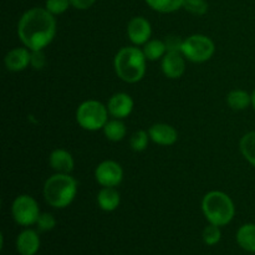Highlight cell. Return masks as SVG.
I'll return each instance as SVG.
<instances>
[{"mask_svg": "<svg viewBox=\"0 0 255 255\" xmlns=\"http://www.w3.org/2000/svg\"><path fill=\"white\" fill-rule=\"evenodd\" d=\"M56 35V20L45 7H32L24 12L17 24V36L25 47L44 50Z\"/></svg>", "mask_w": 255, "mask_h": 255, "instance_id": "1", "label": "cell"}, {"mask_svg": "<svg viewBox=\"0 0 255 255\" xmlns=\"http://www.w3.org/2000/svg\"><path fill=\"white\" fill-rule=\"evenodd\" d=\"M147 59L139 47H122L114 60L115 71L122 81L127 84H136L143 79L146 74Z\"/></svg>", "mask_w": 255, "mask_h": 255, "instance_id": "2", "label": "cell"}, {"mask_svg": "<svg viewBox=\"0 0 255 255\" xmlns=\"http://www.w3.org/2000/svg\"><path fill=\"white\" fill-rule=\"evenodd\" d=\"M77 194V181L70 173H56L46 179L44 197L47 204L54 208H66Z\"/></svg>", "mask_w": 255, "mask_h": 255, "instance_id": "3", "label": "cell"}, {"mask_svg": "<svg viewBox=\"0 0 255 255\" xmlns=\"http://www.w3.org/2000/svg\"><path fill=\"white\" fill-rule=\"evenodd\" d=\"M202 211L209 223L224 227L233 221L236 207L228 194L221 191H212L203 197Z\"/></svg>", "mask_w": 255, "mask_h": 255, "instance_id": "4", "label": "cell"}, {"mask_svg": "<svg viewBox=\"0 0 255 255\" xmlns=\"http://www.w3.org/2000/svg\"><path fill=\"white\" fill-rule=\"evenodd\" d=\"M109 110L97 100L84 101L76 110V121L86 131H99L109 121Z\"/></svg>", "mask_w": 255, "mask_h": 255, "instance_id": "5", "label": "cell"}, {"mask_svg": "<svg viewBox=\"0 0 255 255\" xmlns=\"http://www.w3.org/2000/svg\"><path fill=\"white\" fill-rule=\"evenodd\" d=\"M216 51V45L211 37L202 34H194L184 39L183 46H182V54L189 61L206 62L213 56Z\"/></svg>", "mask_w": 255, "mask_h": 255, "instance_id": "6", "label": "cell"}, {"mask_svg": "<svg viewBox=\"0 0 255 255\" xmlns=\"http://www.w3.org/2000/svg\"><path fill=\"white\" fill-rule=\"evenodd\" d=\"M12 218L19 226L30 227L36 224L40 217V208L35 198L29 194H21L14 199L11 206Z\"/></svg>", "mask_w": 255, "mask_h": 255, "instance_id": "7", "label": "cell"}, {"mask_svg": "<svg viewBox=\"0 0 255 255\" xmlns=\"http://www.w3.org/2000/svg\"><path fill=\"white\" fill-rule=\"evenodd\" d=\"M95 178L102 187H117L124 179V169L117 162L107 159L96 167Z\"/></svg>", "mask_w": 255, "mask_h": 255, "instance_id": "8", "label": "cell"}, {"mask_svg": "<svg viewBox=\"0 0 255 255\" xmlns=\"http://www.w3.org/2000/svg\"><path fill=\"white\" fill-rule=\"evenodd\" d=\"M152 35V27L148 20L143 16H136L129 20L127 25V36L132 44L139 46L148 42Z\"/></svg>", "mask_w": 255, "mask_h": 255, "instance_id": "9", "label": "cell"}, {"mask_svg": "<svg viewBox=\"0 0 255 255\" xmlns=\"http://www.w3.org/2000/svg\"><path fill=\"white\" fill-rule=\"evenodd\" d=\"M107 110L109 114L111 115L114 119H126L133 111L134 102L132 97L126 92H117L114 96L110 97L109 102H107Z\"/></svg>", "mask_w": 255, "mask_h": 255, "instance_id": "10", "label": "cell"}, {"mask_svg": "<svg viewBox=\"0 0 255 255\" xmlns=\"http://www.w3.org/2000/svg\"><path fill=\"white\" fill-rule=\"evenodd\" d=\"M161 66L166 77L172 80L179 79L186 70L183 54L179 51H168L162 59Z\"/></svg>", "mask_w": 255, "mask_h": 255, "instance_id": "11", "label": "cell"}, {"mask_svg": "<svg viewBox=\"0 0 255 255\" xmlns=\"http://www.w3.org/2000/svg\"><path fill=\"white\" fill-rule=\"evenodd\" d=\"M149 138L159 146H172L178 139V132L168 124H154L148 129Z\"/></svg>", "mask_w": 255, "mask_h": 255, "instance_id": "12", "label": "cell"}, {"mask_svg": "<svg viewBox=\"0 0 255 255\" xmlns=\"http://www.w3.org/2000/svg\"><path fill=\"white\" fill-rule=\"evenodd\" d=\"M31 60V51L27 47H15L5 55V66L9 71L19 72L26 69Z\"/></svg>", "mask_w": 255, "mask_h": 255, "instance_id": "13", "label": "cell"}, {"mask_svg": "<svg viewBox=\"0 0 255 255\" xmlns=\"http://www.w3.org/2000/svg\"><path fill=\"white\" fill-rule=\"evenodd\" d=\"M16 249L21 255H35L40 249V237L32 229H25L17 236Z\"/></svg>", "mask_w": 255, "mask_h": 255, "instance_id": "14", "label": "cell"}, {"mask_svg": "<svg viewBox=\"0 0 255 255\" xmlns=\"http://www.w3.org/2000/svg\"><path fill=\"white\" fill-rule=\"evenodd\" d=\"M50 166L56 173H71L74 171L75 161L71 153L66 149L56 148L50 154Z\"/></svg>", "mask_w": 255, "mask_h": 255, "instance_id": "15", "label": "cell"}, {"mask_svg": "<svg viewBox=\"0 0 255 255\" xmlns=\"http://www.w3.org/2000/svg\"><path fill=\"white\" fill-rule=\"evenodd\" d=\"M121 203V196L116 187H102L97 193V204L105 212H114Z\"/></svg>", "mask_w": 255, "mask_h": 255, "instance_id": "16", "label": "cell"}, {"mask_svg": "<svg viewBox=\"0 0 255 255\" xmlns=\"http://www.w3.org/2000/svg\"><path fill=\"white\" fill-rule=\"evenodd\" d=\"M237 243L244 251L249 252V253H255V224H244L238 229Z\"/></svg>", "mask_w": 255, "mask_h": 255, "instance_id": "17", "label": "cell"}, {"mask_svg": "<svg viewBox=\"0 0 255 255\" xmlns=\"http://www.w3.org/2000/svg\"><path fill=\"white\" fill-rule=\"evenodd\" d=\"M104 133L106 136V138L111 142H120L126 137L127 128L126 125L122 122V120L120 119H114L109 120L107 124L105 125Z\"/></svg>", "mask_w": 255, "mask_h": 255, "instance_id": "18", "label": "cell"}, {"mask_svg": "<svg viewBox=\"0 0 255 255\" xmlns=\"http://www.w3.org/2000/svg\"><path fill=\"white\" fill-rule=\"evenodd\" d=\"M227 104L236 111H243L252 105V95L244 90H233L227 95Z\"/></svg>", "mask_w": 255, "mask_h": 255, "instance_id": "19", "label": "cell"}, {"mask_svg": "<svg viewBox=\"0 0 255 255\" xmlns=\"http://www.w3.org/2000/svg\"><path fill=\"white\" fill-rule=\"evenodd\" d=\"M143 54L148 61H157L159 59H163L167 54V47L163 40L152 39L143 45Z\"/></svg>", "mask_w": 255, "mask_h": 255, "instance_id": "20", "label": "cell"}, {"mask_svg": "<svg viewBox=\"0 0 255 255\" xmlns=\"http://www.w3.org/2000/svg\"><path fill=\"white\" fill-rule=\"evenodd\" d=\"M239 149L244 158L255 167V131H251L242 137L239 142Z\"/></svg>", "mask_w": 255, "mask_h": 255, "instance_id": "21", "label": "cell"}, {"mask_svg": "<svg viewBox=\"0 0 255 255\" xmlns=\"http://www.w3.org/2000/svg\"><path fill=\"white\" fill-rule=\"evenodd\" d=\"M184 0H146L149 7L158 12H173L183 6Z\"/></svg>", "mask_w": 255, "mask_h": 255, "instance_id": "22", "label": "cell"}, {"mask_svg": "<svg viewBox=\"0 0 255 255\" xmlns=\"http://www.w3.org/2000/svg\"><path fill=\"white\" fill-rule=\"evenodd\" d=\"M149 133L148 132L143 131V129H138V131L134 132L131 136L129 139V146L133 151L136 152H142L147 148L149 142Z\"/></svg>", "mask_w": 255, "mask_h": 255, "instance_id": "23", "label": "cell"}, {"mask_svg": "<svg viewBox=\"0 0 255 255\" xmlns=\"http://www.w3.org/2000/svg\"><path fill=\"white\" fill-rule=\"evenodd\" d=\"M202 237H203V241L207 246H216V244L219 243V241H221L222 238L221 227L209 223L208 226L204 228Z\"/></svg>", "mask_w": 255, "mask_h": 255, "instance_id": "24", "label": "cell"}, {"mask_svg": "<svg viewBox=\"0 0 255 255\" xmlns=\"http://www.w3.org/2000/svg\"><path fill=\"white\" fill-rule=\"evenodd\" d=\"M183 7L193 15H204L208 11L206 0H184Z\"/></svg>", "mask_w": 255, "mask_h": 255, "instance_id": "25", "label": "cell"}, {"mask_svg": "<svg viewBox=\"0 0 255 255\" xmlns=\"http://www.w3.org/2000/svg\"><path fill=\"white\" fill-rule=\"evenodd\" d=\"M71 5L70 0H46L45 9L51 12L52 15H60L66 11Z\"/></svg>", "mask_w": 255, "mask_h": 255, "instance_id": "26", "label": "cell"}, {"mask_svg": "<svg viewBox=\"0 0 255 255\" xmlns=\"http://www.w3.org/2000/svg\"><path fill=\"white\" fill-rule=\"evenodd\" d=\"M37 231L39 232H50L56 227V219L51 213H41L36 222Z\"/></svg>", "mask_w": 255, "mask_h": 255, "instance_id": "27", "label": "cell"}, {"mask_svg": "<svg viewBox=\"0 0 255 255\" xmlns=\"http://www.w3.org/2000/svg\"><path fill=\"white\" fill-rule=\"evenodd\" d=\"M30 65H31L35 70L44 69L45 65H46V56H45L42 50H32Z\"/></svg>", "mask_w": 255, "mask_h": 255, "instance_id": "28", "label": "cell"}, {"mask_svg": "<svg viewBox=\"0 0 255 255\" xmlns=\"http://www.w3.org/2000/svg\"><path fill=\"white\" fill-rule=\"evenodd\" d=\"M163 41H164V44H166L167 52L168 51H179L181 52L184 40H182L181 36H177V35H169V36H167Z\"/></svg>", "mask_w": 255, "mask_h": 255, "instance_id": "29", "label": "cell"}, {"mask_svg": "<svg viewBox=\"0 0 255 255\" xmlns=\"http://www.w3.org/2000/svg\"><path fill=\"white\" fill-rule=\"evenodd\" d=\"M70 1H71V5L75 9L86 10L89 7H91L96 0H70Z\"/></svg>", "mask_w": 255, "mask_h": 255, "instance_id": "30", "label": "cell"}, {"mask_svg": "<svg viewBox=\"0 0 255 255\" xmlns=\"http://www.w3.org/2000/svg\"><path fill=\"white\" fill-rule=\"evenodd\" d=\"M252 106H253L255 110V89H254L253 94H252Z\"/></svg>", "mask_w": 255, "mask_h": 255, "instance_id": "31", "label": "cell"}]
</instances>
